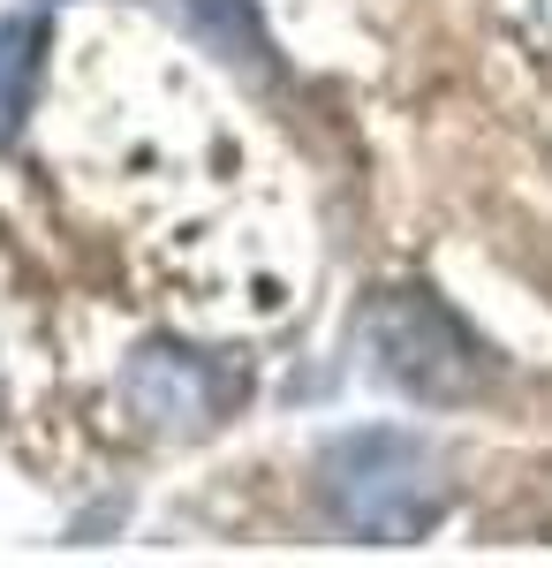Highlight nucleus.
Returning <instances> with one entry per match:
<instances>
[{
	"mask_svg": "<svg viewBox=\"0 0 552 568\" xmlns=\"http://www.w3.org/2000/svg\"><path fill=\"white\" fill-rule=\"evenodd\" d=\"M318 493L334 508L340 530L356 538H379V546H401V538H425L447 508V478H439V455H431L417 433L401 425H371V433H340L326 455H318Z\"/></svg>",
	"mask_w": 552,
	"mask_h": 568,
	"instance_id": "1",
	"label": "nucleus"
},
{
	"mask_svg": "<svg viewBox=\"0 0 552 568\" xmlns=\"http://www.w3.org/2000/svg\"><path fill=\"white\" fill-rule=\"evenodd\" d=\"M364 342H371L379 379H393L417 402H469L492 372L484 342L431 288H386L379 304L364 311Z\"/></svg>",
	"mask_w": 552,
	"mask_h": 568,
	"instance_id": "2",
	"label": "nucleus"
},
{
	"mask_svg": "<svg viewBox=\"0 0 552 568\" xmlns=\"http://www.w3.org/2000/svg\"><path fill=\"white\" fill-rule=\"evenodd\" d=\"M227 402H243V379L190 349H144L129 372V409L152 417L160 433H205L227 417Z\"/></svg>",
	"mask_w": 552,
	"mask_h": 568,
	"instance_id": "3",
	"label": "nucleus"
},
{
	"mask_svg": "<svg viewBox=\"0 0 552 568\" xmlns=\"http://www.w3.org/2000/svg\"><path fill=\"white\" fill-rule=\"evenodd\" d=\"M39 77H45V23L39 16H8L0 23V144L23 130Z\"/></svg>",
	"mask_w": 552,
	"mask_h": 568,
	"instance_id": "4",
	"label": "nucleus"
}]
</instances>
